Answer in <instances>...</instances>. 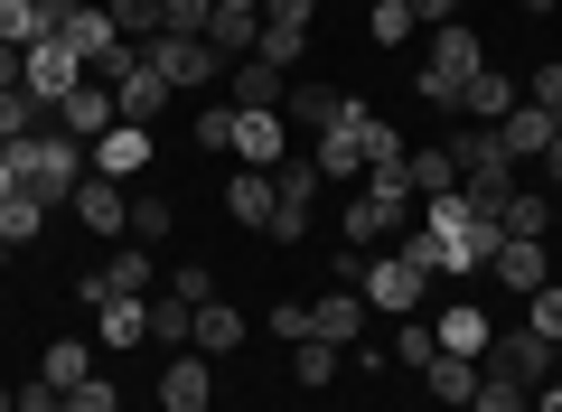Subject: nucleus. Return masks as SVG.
Instances as JSON below:
<instances>
[{"label": "nucleus", "mask_w": 562, "mask_h": 412, "mask_svg": "<svg viewBox=\"0 0 562 412\" xmlns=\"http://www.w3.org/2000/svg\"><path fill=\"white\" fill-rule=\"evenodd\" d=\"M0 159H10V178H20V197H38V207L76 197V178H85V151H76L66 132H20Z\"/></svg>", "instance_id": "obj_1"}, {"label": "nucleus", "mask_w": 562, "mask_h": 412, "mask_svg": "<svg viewBox=\"0 0 562 412\" xmlns=\"http://www.w3.org/2000/svg\"><path fill=\"white\" fill-rule=\"evenodd\" d=\"M487 66V47H479V29H431V66H422V103L431 113H460V94H469V76Z\"/></svg>", "instance_id": "obj_2"}, {"label": "nucleus", "mask_w": 562, "mask_h": 412, "mask_svg": "<svg viewBox=\"0 0 562 412\" xmlns=\"http://www.w3.org/2000/svg\"><path fill=\"white\" fill-rule=\"evenodd\" d=\"M413 225V188H403V169H366V188L347 197V244H384Z\"/></svg>", "instance_id": "obj_3"}, {"label": "nucleus", "mask_w": 562, "mask_h": 412, "mask_svg": "<svg viewBox=\"0 0 562 412\" xmlns=\"http://www.w3.org/2000/svg\"><path fill=\"white\" fill-rule=\"evenodd\" d=\"M76 85H85V57H66V38L47 29V38L29 47V66H20V94L38 103V113H57V103L76 94Z\"/></svg>", "instance_id": "obj_4"}, {"label": "nucleus", "mask_w": 562, "mask_h": 412, "mask_svg": "<svg viewBox=\"0 0 562 412\" xmlns=\"http://www.w3.org/2000/svg\"><path fill=\"white\" fill-rule=\"evenodd\" d=\"M328 188V178H319V159H281V169H272V235L281 244H301V225H310V197H319Z\"/></svg>", "instance_id": "obj_5"}, {"label": "nucleus", "mask_w": 562, "mask_h": 412, "mask_svg": "<svg viewBox=\"0 0 562 412\" xmlns=\"http://www.w3.org/2000/svg\"><path fill=\"white\" fill-rule=\"evenodd\" d=\"M140 57H150V66L169 76V94H198V85H216V66H225L206 38H179V29H160V38L140 47Z\"/></svg>", "instance_id": "obj_6"}, {"label": "nucleus", "mask_w": 562, "mask_h": 412, "mask_svg": "<svg viewBox=\"0 0 562 412\" xmlns=\"http://www.w3.org/2000/svg\"><path fill=\"white\" fill-rule=\"evenodd\" d=\"M113 113H122V122H140V132H150V122L169 113V76H160L150 57H140V47L113 66Z\"/></svg>", "instance_id": "obj_7"}, {"label": "nucleus", "mask_w": 562, "mask_h": 412, "mask_svg": "<svg viewBox=\"0 0 562 412\" xmlns=\"http://www.w3.org/2000/svg\"><path fill=\"white\" fill-rule=\"evenodd\" d=\"M150 281H160V263H150V244H122V254L103 263V272H85L76 291H85V300L103 310V300H150Z\"/></svg>", "instance_id": "obj_8"}, {"label": "nucleus", "mask_w": 562, "mask_h": 412, "mask_svg": "<svg viewBox=\"0 0 562 412\" xmlns=\"http://www.w3.org/2000/svg\"><path fill=\"white\" fill-rule=\"evenodd\" d=\"M225 103H235V113H281V103H291V76H281L272 57H235L225 66Z\"/></svg>", "instance_id": "obj_9"}, {"label": "nucleus", "mask_w": 562, "mask_h": 412, "mask_svg": "<svg viewBox=\"0 0 562 412\" xmlns=\"http://www.w3.org/2000/svg\"><path fill=\"white\" fill-rule=\"evenodd\" d=\"M357 291H366V310H384V319H413V310H422V272H413L403 254H375Z\"/></svg>", "instance_id": "obj_10"}, {"label": "nucleus", "mask_w": 562, "mask_h": 412, "mask_svg": "<svg viewBox=\"0 0 562 412\" xmlns=\"http://www.w3.org/2000/svg\"><path fill=\"white\" fill-rule=\"evenodd\" d=\"M366 122H375V113H366V103H347V113L328 122L319 141H310V159H319V178H357V169H366Z\"/></svg>", "instance_id": "obj_11"}, {"label": "nucleus", "mask_w": 562, "mask_h": 412, "mask_svg": "<svg viewBox=\"0 0 562 412\" xmlns=\"http://www.w3.org/2000/svg\"><path fill=\"white\" fill-rule=\"evenodd\" d=\"M553 356H562V347H543L535 329H516V337H487V356H479V366H497V375H516V385L535 393L543 375H553Z\"/></svg>", "instance_id": "obj_12"}, {"label": "nucleus", "mask_w": 562, "mask_h": 412, "mask_svg": "<svg viewBox=\"0 0 562 412\" xmlns=\"http://www.w3.org/2000/svg\"><path fill=\"white\" fill-rule=\"evenodd\" d=\"M206 403H216V366H206L198 347L169 356V366H160V412H206Z\"/></svg>", "instance_id": "obj_13"}, {"label": "nucleus", "mask_w": 562, "mask_h": 412, "mask_svg": "<svg viewBox=\"0 0 562 412\" xmlns=\"http://www.w3.org/2000/svg\"><path fill=\"white\" fill-rule=\"evenodd\" d=\"M47 122H66V141H103V132L122 122V113H113V85H94V76H85V85H76V94H66Z\"/></svg>", "instance_id": "obj_14"}, {"label": "nucleus", "mask_w": 562, "mask_h": 412, "mask_svg": "<svg viewBox=\"0 0 562 412\" xmlns=\"http://www.w3.org/2000/svg\"><path fill=\"white\" fill-rule=\"evenodd\" d=\"M140 169H150V132H140V122H113V132L94 141V178H113V188H132Z\"/></svg>", "instance_id": "obj_15"}, {"label": "nucleus", "mask_w": 562, "mask_h": 412, "mask_svg": "<svg viewBox=\"0 0 562 412\" xmlns=\"http://www.w3.org/2000/svg\"><path fill=\"white\" fill-rule=\"evenodd\" d=\"M281 159H291L281 113H235V169H281Z\"/></svg>", "instance_id": "obj_16"}, {"label": "nucleus", "mask_w": 562, "mask_h": 412, "mask_svg": "<svg viewBox=\"0 0 562 412\" xmlns=\"http://www.w3.org/2000/svg\"><path fill=\"white\" fill-rule=\"evenodd\" d=\"M66 207H76V216L94 225V235H132V197H122L113 178H94V169L76 178V197H66Z\"/></svg>", "instance_id": "obj_17"}, {"label": "nucleus", "mask_w": 562, "mask_h": 412, "mask_svg": "<svg viewBox=\"0 0 562 412\" xmlns=\"http://www.w3.org/2000/svg\"><path fill=\"white\" fill-rule=\"evenodd\" d=\"M310 337L357 347V337H366V291H319V300H310Z\"/></svg>", "instance_id": "obj_18"}, {"label": "nucleus", "mask_w": 562, "mask_h": 412, "mask_svg": "<svg viewBox=\"0 0 562 412\" xmlns=\"http://www.w3.org/2000/svg\"><path fill=\"white\" fill-rule=\"evenodd\" d=\"M553 132H562V113H543V103H516V113L497 122L506 159H543V151H553Z\"/></svg>", "instance_id": "obj_19"}, {"label": "nucleus", "mask_w": 562, "mask_h": 412, "mask_svg": "<svg viewBox=\"0 0 562 412\" xmlns=\"http://www.w3.org/2000/svg\"><path fill=\"white\" fill-rule=\"evenodd\" d=\"M403 188H413V197H460V159H450V141L403 151Z\"/></svg>", "instance_id": "obj_20"}, {"label": "nucleus", "mask_w": 562, "mask_h": 412, "mask_svg": "<svg viewBox=\"0 0 562 412\" xmlns=\"http://www.w3.org/2000/svg\"><path fill=\"white\" fill-rule=\"evenodd\" d=\"M487 272H497L506 291H543V281H553V254H543V244H525V235H506Z\"/></svg>", "instance_id": "obj_21"}, {"label": "nucleus", "mask_w": 562, "mask_h": 412, "mask_svg": "<svg viewBox=\"0 0 562 412\" xmlns=\"http://www.w3.org/2000/svg\"><path fill=\"white\" fill-rule=\"evenodd\" d=\"M150 337V310L140 300H103L94 310V356H122V347H140Z\"/></svg>", "instance_id": "obj_22"}, {"label": "nucleus", "mask_w": 562, "mask_h": 412, "mask_svg": "<svg viewBox=\"0 0 562 412\" xmlns=\"http://www.w3.org/2000/svg\"><path fill=\"white\" fill-rule=\"evenodd\" d=\"M188 347H198V356H235V347H244V310H235V300H198Z\"/></svg>", "instance_id": "obj_23"}, {"label": "nucleus", "mask_w": 562, "mask_h": 412, "mask_svg": "<svg viewBox=\"0 0 562 412\" xmlns=\"http://www.w3.org/2000/svg\"><path fill=\"white\" fill-rule=\"evenodd\" d=\"M225 216L272 235V169H235V178H225Z\"/></svg>", "instance_id": "obj_24"}, {"label": "nucleus", "mask_w": 562, "mask_h": 412, "mask_svg": "<svg viewBox=\"0 0 562 412\" xmlns=\"http://www.w3.org/2000/svg\"><path fill=\"white\" fill-rule=\"evenodd\" d=\"M431 329H441V347H450V356H487V337H497V319H487L479 300H460V310H441Z\"/></svg>", "instance_id": "obj_25"}, {"label": "nucleus", "mask_w": 562, "mask_h": 412, "mask_svg": "<svg viewBox=\"0 0 562 412\" xmlns=\"http://www.w3.org/2000/svg\"><path fill=\"white\" fill-rule=\"evenodd\" d=\"M543 225H553V197H543V188H506V207H497V235L543 244Z\"/></svg>", "instance_id": "obj_26"}, {"label": "nucleus", "mask_w": 562, "mask_h": 412, "mask_svg": "<svg viewBox=\"0 0 562 412\" xmlns=\"http://www.w3.org/2000/svg\"><path fill=\"white\" fill-rule=\"evenodd\" d=\"M206 47H216L225 66L254 57V47H262V10H216V20H206Z\"/></svg>", "instance_id": "obj_27"}, {"label": "nucleus", "mask_w": 562, "mask_h": 412, "mask_svg": "<svg viewBox=\"0 0 562 412\" xmlns=\"http://www.w3.org/2000/svg\"><path fill=\"white\" fill-rule=\"evenodd\" d=\"M85 375H94V347H85V337H57V347L38 356V385H57V393H76Z\"/></svg>", "instance_id": "obj_28"}, {"label": "nucleus", "mask_w": 562, "mask_h": 412, "mask_svg": "<svg viewBox=\"0 0 562 412\" xmlns=\"http://www.w3.org/2000/svg\"><path fill=\"white\" fill-rule=\"evenodd\" d=\"M516 103H525L516 85H506L497 66H479V76H469V94H460V113H479V122H506V113H516Z\"/></svg>", "instance_id": "obj_29"}, {"label": "nucleus", "mask_w": 562, "mask_h": 412, "mask_svg": "<svg viewBox=\"0 0 562 412\" xmlns=\"http://www.w3.org/2000/svg\"><path fill=\"white\" fill-rule=\"evenodd\" d=\"M281 113H291V122H310V132H328V122L347 113V94H338V85H319V76H310V85H291V103H281Z\"/></svg>", "instance_id": "obj_30"}, {"label": "nucleus", "mask_w": 562, "mask_h": 412, "mask_svg": "<svg viewBox=\"0 0 562 412\" xmlns=\"http://www.w3.org/2000/svg\"><path fill=\"white\" fill-rule=\"evenodd\" d=\"M422 375H431V403H469V393H479V356H450L441 347Z\"/></svg>", "instance_id": "obj_31"}, {"label": "nucleus", "mask_w": 562, "mask_h": 412, "mask_svg": "<svg viewBox=\"0 0 562 412\" xmlns=\"http://www.w3.org/2000/svg\"><path fill=\"white\" fill-rule=\"evenodd\" d=\"M103 10H113V29H122L132 47H150V38L169 29V0H103Z\"/></svg>", "instance_id": "obj_32"}, {"label": "nucleus", "mask_w": 562, "mask_h": 412, "mask_svg": "<svg viewBox=\"0 0 562 412\" xmlns=\"http://www.w3.org/2000/svg\"><path fill=\"white\" fill-rule=\"evenodd\" d=\"M140 310H150V337H160V347H188V329H198V300L160 291V300H140Z\"/></svg>", "instance_id": "obj_33"}, {"label": "nucleus", "mask_w": 562, "mask_h": 412, "mask_svg": "<svg viewBox=\"0 0 562 412\" xmlns=\"http://www.w3.org/2000/svg\"><path fill=\"white\" fill-rule=\"evenodd\" d=\"M469 412H535V393H525L516 375H497V366H479V393H469Z\"/></svg>", "instance_id": "obj_34"}, {"label": "nucleus", "mask_w": 562, "mask_h": 412, "mask_svg": "<svg viewBox=\"0 0 562 412\" xmlns=\"http://www.w3.org/2000/svg\"><path fill=\"white\" fill-rule=\"evenodd\" d=\"M338 366H347V347H328V337H301V347H291V375H301L310 393H319V385H328Z\"/></svg>", "instance_id": "obj_35"}, {"label": "nucleus", "mask_w": 562, "mask_h": 412, "mask_svg": "<svg viewBox=\"0 0 562 412\" xmlns=\"http://www.w3.org/2000/svg\"><path fill=\"white\" fill-rule=\"evenodd\" d=\"M525 329H535L543 347H562V281H543V291H525Z\"/></svg>", "instance_id": "obj_36"}, {"label": "nucleus", "mask_w": 562, "mask_h": 412, "mask_svg": "<svg viewBox=\"0 0 562 412\" xmlns=\"http://www.w3.org/2000/svg\"><path fill=\"white\" fill-rule=\"evenodd\" d=\"M47 20H38V0H0V47H38Z\"/></svg>", "instance_id": "obj_37"}, {"label": "nucleus", "mask_w": 562, "mask_h": 412, "mask_svg": "<svg viewBox=\"0 0 562 412\" xmlns=\"http://www.w3.org/2000/svg\"><path fill=\"white\" fill-rule=\"evenodd\" d=\"M310 20H319V0H262V29L272 38H310Z\"/></svg>", "instance_id": "obj_38"}, {"label": "nucleus", "mask_w": 562, "mask_h": 412, "mask_svg": "<svg viewBox=\"0 0 562 412\" xmlns=\"http://www.w3.org/2000/svg\"><path fill=\"white\" fill-rule=\"evenodd\" d=\"M38 225H47L38 197H10V207H0V235H10V254H20V244H38Z\"/></svg>", "instance_id": "obj_39"}, {"label": "nucleus", "mask_w": 562, "mask_h": 412, "mask_svg": "<svg viewBox=\"0 0 562 412\" xmlns=\"http://www.w3.org/2000/svg\"><path fill=\"white\" fill-rule=\"evenodd\" d=\"M38 122H47V113H38V103L20 94V85H0V151H10L20 132H38Z\"/></svg>", "instance_id": "obj_40"}, {"label": "nucleus", "mask_w": 562, "mask_h": 412, "mask_svg": "<svg viewBox=\"0 0 562 412\" xmlns=\"http://www.w3.org/2000/svg\"><path fill=\"white\" fill-rule=\"evenodd\" d=\"M169 225H179V207H169V197H132V244H160Z\"/></svg>", "instance_id": "obj_41"}, {"label": "nucleus", "mask_w": 562, "mask_h": 412, "mask_svg": "<svg viewBox=\"0 0 562 412\" xmlns=\"http://www.w3.org/2000/svg\"><path fill=\"white\" fill-rule=\"evenodd\" d=\"M394 356H403V366H431V356H441V329H431V319H403V329H394Z\"/></svg>", "instance_id": "obj_42"}, {"label": "nucleus", "mask_w": 562, "mask_h": 412, "mask_svg": "<svg viewBox=\"0 0 562 412\" xmlns=\"http://www.w3.org/2000/svg\"><path fill=\"white\" fill-rule=\"evenodd\" d=\"M366 169H403V132H394V122H366Z\"/></svg>", "instance_id": "obj_43"}, {"label": "nucleus", "mask_w": 562, "mask_h": 412, "mask_svg": "<svg viewBox=\"0 0 562 412\" xmlns=\"http://www.w3.org/2000/svg\"><path fill=\"white\" fill-rule=\"evenodd\" d=\"M366 29H375V38H384V47H403V38H413V29H422V20H413V10H403V0H375V20H366Z\"/></svg>", "instance_id": "obj_44"}, {"label": "nucleus", "mask_w": 562, "mask_h": 412, "mask_svg": "<svg viewBox=\"0 0 562 412\" xmlns=\"http://www.w3.org/2000/svg\"><path fill=\"white\" fill-rule=\"evenodd\" d=\"M198 151H235V103H206V122H198Z\"/></svg>", "instance_id": "obj_45"}, {"label": "nucleus", "mask_w": 562, "mask_h": 412, "mask_svg": "<svg viewBox=\"0 0 562 412\" xmlns=\"http://www.w3.org/2000/svg\"><path fill=\"white\" fill-rule=\"evenodd\" d=\"M272 337H281V347H301V337H310V300H272Z\"/></svg>", "instance_id": "obj_46"}, {"label": "nucleus", "mask_w": 562, "mask_h": 412, "mask_svg": "<svg viewBox=\"0 0 562 412\" xmlns=\"http://www.w3.org/2000/svg\"><path fill=\"white\" fill-rule=\"evenodd\" d=\"M525 103H543V113H562V57L535 66V85H525Z\"/></svg>", "instance_id": "obj_47"}, {"label": "nucleus", "mask_w": 562, "mask_h": 412, "mask_svg": "<svg viewBox=\"0 0 562 412\" xmlns=\"http://www.w3.org/2000/svg\"><path fill=\"white\" fill-rule=\"evenodd\" d=\"M66 412H122V393H113V385H103V375H85V385H76V393H66Z\"/></svg>", "instance_id": "obj_48"}, {"label": "nucleus", "mask_w": 562, "mask_h": 412, "mask_svg": "<svg viewBox=\"0 0 562 412\" xmlns=\"http://www.w3.org/2000/svg\"><path fill=\"white\" fill-rule=\"evenodd\" d=\"M403 10H413L422 29H450V20H460V0H403Z\"/></svg>", "instance_id": "obj_49"}, {"label": "nucleus", "mask_w": 562, "mask_h": 412, "mask_svg": "<svg viewBox=\"0 0 562 412\" xmlns=\"http://www.w3.org/2000/svg\"><path fill=\"white\" fill-rule=\"evenodd\" d=\"M20 412H66V393L57 385H20Z\"/></svg>", "instance_id": "obj_50"}, {"label": "nucleus", "mask_w": 562, "mask_h": 412, "mask_svg": "<svg viewBox=\"0 0 562 412\" xmlns=\"http://www.w3.org/2000/svg\"><path fill=\"white\" fill-rule=\"evenodd\" d=\"M535 412H562V385H543V393H535Z\"/></svg>", "instance_id": "obj_51"}, {"label": "nucleus", "mask_w": 562, "mask_h": 412, "mask_svg": "<svg viewBox=\"0 0 562 412\" xmlns=\"http://www.w3.org/2000/svg\"><path fill=\"white\" fill-rule=\"evenodd\" d=\"M543 169H553V188H562V132H553V151H543Z\"/></svg>", "instance_id": "obj_52"}, {"label": "nucleus", "mask_w": 562, "mask_h": 412, "mask_svg": "<svg viewBox=\"0 0 562 412\" xmlns=\"http://www.w3.org/2000/svg\"><path fill=\"white\" fill-rule=\"evenodd\" d=\"M10 197H20V178H10V159H0V207H10Z\"/></svg>", "instance_id": "obj_53"}, {"label": "nucleus", "mask_w": 562, "mask_h": 412, "mask_svg": "<svg viewBox=\"0 0 562 412\" xmlns=\"http://www.w3.org/2000/svg\"><path fill=\"white\" fill-rule=\"evenodd\" d=\"M0 412H20V393H10V385H0Z\"/></svg>", "instance_id": "obj_54"}, {"label": "nucleus", "mask_w": 562, "mask_h": 412, "mask_svg": "<svg viewBox=\"0 0 562 412\" xmlns=\"http://www.w3.org/2000/svg\"><path fill=\"white\" fill-rule=\"evenodd\" d=\"M0 263H10V235H0Z\"/></svg>", "instance_id": "obj_55"}, {"label": "nucleus", "mask_w": 562, "mask_h": 412, "mask_svg": "<svg viewBox=\"0 0 562 412\" xmlns=\"http://www.w3.org/2000/svg\"><path fill=\"white\" fill-rule=\"evenodd\" d=\"M122 412H132V403H122Z\"/></svg>", "instance_id": "obj_56"}, {"label": "nucleus", "mask_w": 562, "mask_h": 412, "mask_svg": "<svg viewBox=\"0 0 562 412\" xmlns=\"http://www.w3.org/2000/svg\"><path fill=\"white\" fill-rule=\"evenodd\" d=\"M553 10H562V0H553Z\"/></svg>", "instance_id": "obj_57"}]
</instances>
